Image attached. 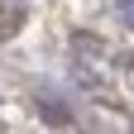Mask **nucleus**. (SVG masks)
Listing matches in <instances>:
<instances>
[{"label": "nucleus", "mask_w": 134, "mask_h": 134, "mask_svg": "<svg viewBox=\"0 0 134 134\" xmlns=\"http://www.w3.org/2000/svg\"><path fill=\"white\" fill-rule=\"evenodd\" d=\"M43 115H48V120H53V125H62V129L72 125V115H67V110H58L53 100H43Z\"/></svg>", "instance_id": "f03ea898"}, {"label": "nucleus", "mask_w": 134, "mask_h": 134, "mask_svg": "<svg viewBox=\"0 0 134 134\" xmlns=\"http://www.w3.org/2000/svg\"><path fill=\"white\" fill-rule=\"evenodd\" d=\"M77 48H81V53H100V48H96V38H91V34H77Z\"/></svg>", "instance_id": "20e7f679"}, {"label": "nucleus", "mask_w": 134, "mask_h": 134, "mask_svg": "<svg viewBox=\"0 0 134 134\" xmlns=\"http://www.w3.org/2000/svg\"><path fill=\"white\" fill-rule=\"evenodd\" d=\"M19 14H24V10H10L5 19H0V38H10V34H14V24H19Z\"/></svg>", "instance_id": "7ed1b4c3"}, {"label": "nucleus", "mask_w": 134, "mask_h": 134, "mask_svg": "<svg viewBox=\"0 0 134 134\" xmlns=\"http://www.w3.org/2000/svg\"><path fill=\"white\" fill-rule=\"evenodd\" d=\"M120 10H125V14H120V19H125V24L134 29V0H125V5H120Z\"/></svg>", "instance_id": "39448f33"}, {"label": "nucleus", "mask_w": 134, "mask_h": 134, "mask_svg": "<svg viewBox=\"0 0 134 134\" xmlns=\"http://www.w3.org/2000/svg\"><path fill=\"white\" fill-rule=\"evenodd\" d=\"M72 81H77V86H86V91H96V86H100V77L91 72L86 62H72Z\"/></svg>", "instance_id": "f257e3e1"}]
</instances>
